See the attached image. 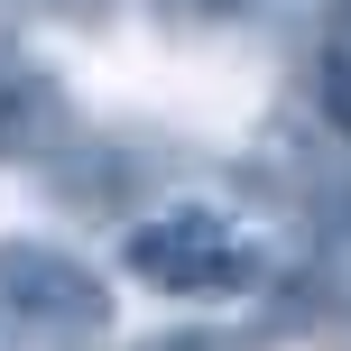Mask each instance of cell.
Returning a JSON list of instances; mask_svg holds the SVG:
<instances>
[{"label": "cell", "instance_id": "5", "mask_svg": "<svg viewBox=\"0 0 351 351\" xmlns=\"http://www.w3.org/2000/svg\"><path fill=\"white\" fill-rule=\"evenodd\" d=\"M148 351H259V342H241V333H167V342H148Z\"/></svg>", "mask_w": 351, "mask_h": 351}, {"label": "cell", "instance_id": "2", "mask_svg": "<svg viewBox=\"0 0 351 351\" xmlns=\"http://www.w3.org/2000/svg\"><path fill=\"white\" fill-rule=\"evenodd\" d=\"M130 268L148 287H167V296H231V287L259 278V250L213 204H176V213H148L130 231Z\"/></svg>", "mask_w": 351, "mask_h": 351}, {"label": "cell", "instance_id": "4", "mask_svg": "<svg viewBox=\"0 0 351 351\" xmlns=\"http://www.w3.org/2000/svg\"><path fill=\"white\" fill-rule=\"evenodd\" d=\"M315 111L351 139V37H333V47H324V65H315Z\"/></svg>", "mask_w": 351, "mask_h": 351}, {"label": "cell", "instance_id": "1", "mask_svg": "<svg viewBox=\"0 0 351 351\" xmlns=\"http://www.w3.org/2000/svg\"><path fill=\"white\" fill-rule=\"evenodd\" d=\"M111 333V287L74 250L0 241V342L19 351H84Z\"/></svg>", "mask_w": 351, "mask_h": 351}, {"label": "cell", "instance_id": "7", "mask_svg": "<svg viewBox=\"0 0 351 351\" xmlns=\"http://www.w3.org/2000/svg\"><path fill=\"white\" fill-rule=\"evenodd\" d=\"M194 10H241V0H194Z\"/></svg>", "mask_w": 351, "mask_h": 351}, {"label": "cell", "instance_id": "3", "mask_svg": "<svg viewBox=\"0 0 351 351\" xmlns=\"http://www.w3.org/2000/svg\"><path fill=\"white\" fill-rule=\"evenodd\" d=\"M74 111H65V84L37 65L0 74V167H47L56 148H65Z\"/></svg>", "mask_w": 351, "mask_h": 351}, {"label": "cell", "instance_id": "6", "mask_svg": "<svg viewBox=\"0 0 351 351\" xmlns=\"http://www.w3.org/2000/svg\"><path fill=\"white\" fill-rule=\"evenodd\" d=\"M324 213H333V222H342V241H351V185L333 194V204H324Z\"/></svg>", "mask_w": 351, "mask_h": 351}]
</instances>
